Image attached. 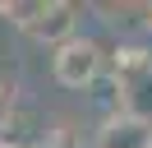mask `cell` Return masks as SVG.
Here are the masks:
<instances>
[{
	"mask_svg": "<svg viewBox=\"0 0 152 148\" xmlns=\"http://www.w3.org/2000/svg\"><path fill=\"white\" fill-rule=\"evenodd\" d=\"M51 74H56L60 88H92L97 79L106 74V51L92 42V37H69L65 46H56V56H51Z\"/></svg>",
	"mask_w": 152,
	"mask_h": 148,
	"instance_id": "1",
	"label": "cell"
},
{
	"mask_svg": "<svg viewBox=\"0 0 152 148\" xmlns=\"http://www.w3.org/2000/svg\"><path fill=\"white\" fill-rule=\"evenodd\" d=\"M74 28H78V5H69V0H46L42 18H37V23L28 28V37H32V42H51V46H65L69 37H78Z\"/></svg>",
	"mask_w": 152,
	"mask_h": 148,
	"instance_id": "2",
	"label": "cell"
},
{
	"mask_svg": "<svg viewBox=\"0 0 152 148\" xmlns=\"http://www.w3.org/2000/svg\"><path fill=\"white\" fill-rule=\"evenodd\" d=\"M97 148H152V120L138 116H106L97 130Z\"/></svg>",
	"mask_w": 152,
	"mask_h": 148,
	"instance_id": "3",
	"label": "cell"
},
{
	"mask_svg": "<svg viewBox=\"0 0 152 148\" xmlns=\"http://www.w3.org/2000/svg\"><path fill=\"white\" fill-rule=\"evenodd\" d=\"M37 139H42V125L32 102H19L10 116H0V148H32Z\"/></svg>",
	"mask_w": 152,
	"mask_h": 148,
	"instance_id": "4",
	"label": "cell"
},
{
	"mask_svg": "<svg viewBox=\"0 0 152 148\" xmlns=\"http://www.w3.org/2000/svg\"><path fill=\"white\" fill-rule=\"evenodd\" d=\"M120 111L138 116V120H152V70L120 79Z\"/></svg>",
	"mask_w": 152,
	"mask_h": 148,
	"instance_id": "5",
	"label": "cell"
},
{
	"mask_svg": "<svg viewBox=\"0 0 152 148\" xmlns=\"http://www.w3.org/2000/svg\"><path fill=\"white\" fill-rule=\"evenodd\" d=\"M143 70H152V51H148V46H138V42H120V46H115L111 74L129 79V74H143Z\"/></svg>",
	"mask_w": 152,
	"mask_h": 148,
	"instance_id": "6",
	"label": "cell"
},
{
	"mask_svg": "<svg viewBox=\"0 0 152 148\" xmlns=\"http://www.w3.org/2000/svg\"><path fill=\"white\" fill-rule=\"evenodd\" d=\"M32 148H78V134L69 125H51V130H42V139Z\"/></svg>",
	"mask_w": 152,
	"mask_h": 148,
	"instance_id": "7",
	"label": "cell"
},
{
	"mask_svg": "<svg viewBox=\"0 0 152 148\" xmlns=\"http://www.w3.org/2000/svg\"><path fill=\"white\" fill-rule=\"evenodd\" d=\"M19 79H14V74H0V116H10L14 107H19Z\"/></svg>",
	"mask_w": 152,
	"mask_h": 148,
	"instance_id": "8",
	"label": "cell"
},
{
	"mask_svg": "<svg viewBox=\"0 0 152 148\" xmlns=\"http://www.w3.org/2000/svg\"><path fill=\"white\" fill-rule=\"evenodd\" d=\"M143 28L152 33V5H143Z\"/></svg>",
	"mask_w": 152,
	"mask_h": 148,
	"instance_id": "9",
	"label": "cell"
}]
</instances>
